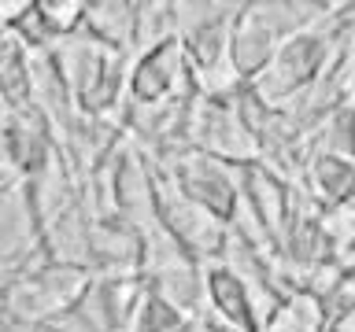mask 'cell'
<instances>
[{
  "label": "cell",
  "mask_w": 355,
  "mask_h": 332,
  "mask_svg": "<svg viewBox=\"0 0 355 332\" xmlns=\"http://www.w3.org/2000/svg\"><path fill=\"white\" fill-rule=\"evenodd\" d=\"M329 11L333 8H322V15L288 30L277 41L263 74L252 85H244L263 107H296V100H304L322 82V74L329 71L333 55L340 48V26H344V19L329 15Z\"/></svg>",
  "instance_id": "1"
},
{
  "label": "cell",
  "mask_w": 355,
  "mask_h": 332,
  "mask_svg": "<svg viewBox=\"0 0 355 332\" xmlns=\"http://www.w3.org/2000/svg\"><path fill=\"white\" fill-rule=\"evenodd\" d=\"M52 59H55V71L63 77L67 96H71L78 118H93V122L115 118L119 104L126 100L130 55L111 52L100 41L85 37V33L78 30L74 37L55 44Z\"/></svg>",
  "instance_id": "2"
},
{
  "label": "cell",
  "mask_w": 355,
  "mask_h": 332,
  "mask_svg": "<svg viewBox=\"0 0 355 332\" xmlns=\"http://www.w3.org/2000/svg\"><path fill=\"white\" fill-rule=\"evenodd\" d=\"M93 281V270L82 262L44 259L0 284V314L33 321V325H52L85 303Z\"/></svg>",
  "instance_id": "3"
},
{
  "label": "cell",
  "mask_w": 355,
  "mask_h": 332,
  "mask_svg": "<svg viewBox=\"0 0 355 332\" xmlns=\"http://www.w3.org/2000/svg\"><path fill=\"white\" fill-rule=\"evenodd\" d=\"M196 96L193 74L185 63V48L178 30L155 37L130 55L126 66V111H148V107H178Z\"/></svg>",
  "instance_id": "4"
},
{
  "label": "cell",
  "mask_w": 355,
  "mask_h": 332,
  "mask_svg": "<svg viewBox=\"0 0 355 332\" xmlns=\"http://www.w3.org/2000/svg\"><path fill=\"white\" fill-rule=\"evenodd\" d=\"M155 166L163 170V177L182 192L189 203H196L200 210H207L222 225H233L241 214V181L237 170L218 159H211L204 151H171L163 159H155Z\"/></svg>",
  "instance_id": "5"
},
{
  "label": "cell",
  "mask_w": 355,
  "mask_h": 332,
  "mask_svg": "<svg viewBox=\"0 0 355 332\" xmlns=\"http://www.w3.org/2000/svg\"><path fill=\"white\" fill-rule=\"evenodd\" d=\"M152 218L189 259H196L200 266L222 262L226 243H230V229L211 218L207 210L189 203V199L163 177V170L155 163H152Z\"/></svg>",
  "instance_id": "6"
},
{
  "label": "cell",
  "mask_w": 355,
  "mask_h": 332,
  "mask_svg": "<svg viewBox=\"0 0 355 332\" xmlns=\"http://www.w3.org/2000/svg\"><path fill=\"white\" fill-rule=\"evenodd\" d=\"M277 295H266L255 288L244 273H237L226 262H207L204 266V306L215 321H222L233 332H259L263 317L270 314Z\"/></svg>",
  "instance_id": "7"
},
{
  "label": "cell",
  "mask_w": 355,
  "mask_h": 332,
  "mask_svg": "<svg viewBox=\"0 0 355 332\" xmlns=\"http://www.w3.org/2000/svg\"><path fill=\"white\" fill-rule=\"evenodd\" d=\"M82 33L119 55H133L141 48V4H126V0L85 4Z\"/></svg>",
  "instance_id": "8"
},
{
  "label": "cell",
  "mask_w": 355,
  "mask_h": 332,
  "mask_svg": "<svg viewBox=\"0 0 355 332\" xmlns=\"http://www.w3.org/2000/svg\"><path fill=\"white\" fill-rule=\"evenodd\" d=\"M304 196L315 207H329L355 196V159L340 151H311L304 159Z\"/></svg>",
  "instance_id": "9"
},
{
  "label": "cell",
  "mask_w": 355,
  "mask_h": 332,
  "mask_svg": "<svg viewBox=\"0 0 355 332\" xmlns=\"http://www.w3.org/2000/svg\"><path fill=\"white\" fill-rule=\"evenodd\" d=\"M0 107L33 111V52L0 26Z\"/></svg>",
  "instance_id": "10"
},
{
  "label": "cell",
  "mask_w": 355,
  "mask_h": 332,
  "mask_svg": "<svg viewBox=\"0 0 355 332\" xmlns=\"http://www.w3.org/2000/svg\"><path fill=\"white\" fill-rule=\"evenodd\" d=\"M326 317H329L326 303L318 295L304 292V288H296V292H285L270 306L259 332H322L326 329Z\"/></svg>",
  "instance_id": "11"
},
{
  "label": "cell",
  "mask_w": 355,
  "mask_h": 332,
  "mask_svg": "<svg viewBox=\"0 0 355 332\" xmlns=\"http://www.w3.org/2000/svg\"><path fill=\"white\" fill-rule=\"evenodd\" d=\"M185 321H189V310L174 306L171 299H163L159 292L144 288V295L137 299V310H133L126 332H182Z\"/></svg>",
  "instance_id": "12"
},
{
  "label": "cell",
  "mask_w": 355,
  "mask_h": 332,
  "mask_svg": "<svg viewBox=\"0 0 355 332\" xmlns=\"http://www.w3.org/2000/svg\"><path fill=\"white\" fill-rule=\"evenodd\" d=\"M318 221H322V232H326L333 255L344 262L355 255V196L352 199H340V203H329V207H318Z\"/></svg>",
  "instance_id": "13"
},
{
  "label": "cell",
  "mask_w": 355,
  "mask_h": 332,
  "mask_svg": "<svg viewBox=\"0 0 355 332\" xmlns=\"http://www.w3.org/2000/svg\"><path fill=\"white\" fill-rule=\"evenodd\" d=\"M37 11L44 19V26L52 30L55 41H67L82 30L85 22V4L82 0H37Z\"/></svg>",
  "instance_id": "14"
},
{
  "label": "cell",
  "mask_w": 355,
  "mask_h": 332,
  "mask_svg": "<svg viewBox=\"0 0 355 332\" xmlns=\"http://www.w3.org/2000/svg\"><path fill=\"white\" fill-rule=\"evenodd\" d=\"M19 188H26V174H22V166L15 163V155L8 151V144L0 140V199H8L11 192H19Z\"/></svg>",
  "instance_id": "15"
},
{
  "label": "cell",
  "mask_w": 355,
  "mask_h": 332,
  "mask_svg": "<svg viewBox=\"0 0 355 332\" xmlns=\"http://www.w3.org/2000/svg\"><path fill=\"white\" fill-rule=\"evenodd\" d=\"M322 332H355V303L329 310V317H326V329H322Z\"/></svg>",
  "instance_id": "16"
},
{
  "label": "cell",
  "mask_w": 355,
  "mask_h": 332,
  "mask_svg": "<svg viewBox=\"0 0 355 332\" xmlns=\"http://www.w3.org/2000/svg\"><path fill=\"white\" fill-rule=\"evenodd\" d=\"M182 332H233V329H226L222 321H215L207 310H196V314H189V321L182 325Z\"/></svg>",
  "instance_id": "17"
},
{
  "label": "cell",
  "mask_w": 355,
  "mask_h": 332,
  "mask_svg": "<svg viewBox=\"0 0 355 332\" xmlns=\"http://www.w3.org/2000/svg\"><path fill=\"white\" fill-rule=\"evenodd\" d=\"M0 332H52L49 325H33V321H19V317H4L0 314Z\"/></svg>",
  "instance_id": "18"
}]
</instances>
